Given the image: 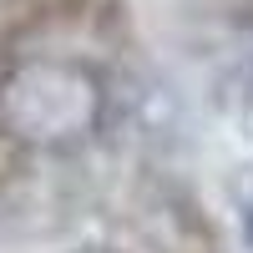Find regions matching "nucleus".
<instances>
[{
	"label": "nucleus",
	"instance_id": "obj_2",
	"mask_svg": "<svg viewBox=\"0 0 253 253\" xmlns=\"http://www.w3.org/2000/svg\"><path fill=\"white\" fill-rule=\"evenodd\" d=\"M81 253H112V248H81Z\"/></svg>",
	"mask_w": 253,
	"mask_h": 253
},
{
	"label": "nucleus",
	"instance_id": "obj_1",
	"mask_svg": "<svg viewBox=\"0 0 253 253\" xmlns=\"http://www.w3.org/2000/svg\"><path fill=\"white\" fill-rule=\"evenodd\" d=\"M107 122V81L76 56H26L0 76V126L31 152H76Z\"/></svg>",
	"mask_w": 253,
	"mask_h": 253
}]
</instances>
